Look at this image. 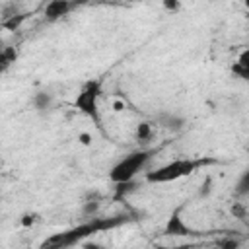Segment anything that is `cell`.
<instances>
[{"label":"cell","instance_id":"3","mask_svg":"<svg viewBox=\"0 0 249 249\" xmlns=\"http://www.w3.org/2000/svg\"><path fill=\"white\" fill-rule=\"evenodd\" d=\"M154 150H138V152H132L128 156H124L123 160H119L111 169H109V179L115 183V185H121V183H130L144 167L146 163L150 161Z\"/></svg>","mask_w":249,"mask_h":249},{"label":"cell","instance_id":"19","mask_svg":"<svg viewBox=\"0 0 249 249\" xmlns=\"http://www.w3.org/2000/svg\"><path fill=\"white\" fill-rule=\"evenodd\" d=\"M156 249H189L187 245H177V247H165V245H160V247H156Z\"/></svg>","mask_w":249,"mask_h":249},{"label":"cell","instance_id":"2","mask_svg":"<svg viewBox=\"0 0 249 249\" xmlns=\"http://www.w3.org/2000/svg\"><path fill=\"white\" fill-rule=\"evenodd\" d=\"M204 163V160H191V158H179V160H171L152 171L146 173V181L148 183H156V185H161V183H173L177 179H183V177H189L191 173H195L200 165Z\"/></svg>","mask_w":249,"mask_h":249},{"label":"cell","instance_id":"12","mask_svg":"<svg viewBox=\"0 0 249 249\" xmlns=\"http://www.w3.org/2000/svg\"><path fill=\"white\" fill-rule=\"evenodd\" d=\"M152 134H154V128H152V124H150L148 121H142V123L136 124L134 136H136L138 142H148V140L152 138Z\"/></svg>","mask_w":249,"mask_h":249},{"label":"cell","instance_id":"20","mask_svg":"<svg viewBox=\"0 0 249 249\" xmlns=\"http://www.w3.org/2000/svg\"><path fill=\"white\" fill-rule=\"evenodd\" d=\"M245 6H247V10H249V2H247V4H245Z\"/></svg>","mask_w":249,"mask_h":249},{"label":"cell","instance_id":"1","mask_svg":"<svg viewBox=\"0 0 249 249\" xmlns=\"http://www.w3.org/2000/svg\"><path fill=\"white\" fill-rule=\"evenodd\" d=\"M121 222H124V218H93L86 224H80L76 228H70V230H64V231H58L54 235H51L49 239H45L41 243V249H68V247H74L76 243L84 241L86 237L101 231V230H107V228H115L119 226Z\"/></svg>","mask_w":249,"mask_h":249},{"label":"cell","instance_id":"5","mask_svg":"<svg viewBox=\"0 0 249 249\" xmlns=\"http://www.w3.org/2000/svg\"><path fill=\"white\" fill-rule=\"evenodd\" d=\"M163 235H169V237H195V235H198V231L193 230L191 226H187V222L181 218L179 210H175L165 222Z\"/></svg>","mask_w":249,"mask_h":249},{"label":"cell","instance_id":"4","mask_svg":"<svg viewBox=\"0 0 249 249\" xmlns=\"http://www.w3.org/2000/svg\"><path fill=\"white\" fill-rule=\"evenodd\" d=\"M99 97H101V84L97 80H89L82 88V91L76 95V99H74V107L82 115L91 119L95 124L101 123V117H99Z\"/></svg>","mask_w":249,"mask_h":249},{"label":"cell","instance_id":"7","mask_svg":"<svg viewBox=\"0 0 249 249\" xmlns=\"http://www.w3.org/2000/svg\"><path fill=\"white\" fill-rule=\"evenodd\" d=\"M231 72H233L237 78L249 82V47H247L245 51L239 53L237 60H235L233 66H231Z\"/></svg>","mask_w":249,"mask_h":249},{"label":"cell","instance_id":"15","mask_svg":"<svg viewBox=\"0 0 249 249\" xmlns=\"http://www.w3.org/2000/svg\"><path fill=\"white\" fill-rule=\"evenodd\" d=\"M35 222H37V216L35 214H23L21 216V224L23 226H33Z\"/></svg>","mask_w":249,"mask_h":249},{"label":"cell","instance_id":"10","mask_svg":"<svg viewBox=\"0 0 249 249\" xmlns=\"http://www.w3.org/2000/svg\"><path fill=\"white\" fill-rule=\"evenodd\" d=\"M25 14H12V16H6L2 18V27L8 29V31H16L23 21H25Z\"/></svg>","mask_w":249,"mask_h":249},{"label":"cell","instance_id":"14","mask_svg":"<svg viewBox=\"0 0 249 249\" xmlns=\"http://www.w3.org/2000/svg\"><path fill=\"white\" fill-rule=\"evenodd\" d=\"M218 249H239V241L233 237H226L218 243Z\"/></svg>","mask_w":249,"mask_h":249},{"label":"cell","instance_id":"17","mask_svg":"<svg viewBox=\"0 0 249 249\" xmlns=\"http://www.w3.org/2000/svg\"><path fill=\"white\" fill-rule=\"evenodd\" d=\"M78 140H80V142H82V144H84V146H88V144H89V142H91V136H89V134H88V132H82V134H80V136H78Z\"/></svg>","mask_w":249,"mask_h":249},{"label":"cell","instance_id":"13","mask_svg":"<svg viewBox=\"0 0 249 249\" xmlns=\"http://www.w3.org/2000/svg\"><path fill=\"white\" fill-rule=\"evenodd\" d=\"M235 195H239V196H245V195H249V167L241 173V177L237 179V183H235Z\"/></svg>","mask_w":249,"mask_h":249},{"label":"cell","instance_id":"6","mask_svg":"<svg viewBox=\"0 0 249 249\" xmlns=\"http://www.w3.org/2000/svg\"><path fill=\"white\" fill-rule=\"evenodd\" d=\"M70 10H72V4L68 0H51L45 6L43 14H45V18L49 21H56V19H62L64 16H68Z\"/></svg>","mask_w":249,"mask_h":249},{"label":"cell","instance_id":"8","mask_svg":"<svg viewBox=\"0 0 249 249\" xmlns=\"http://www.w3.org/2000/svg\"><path fill=\"white\" fill-rule=\"evenodd\" d=\"M33 107L39 111V113H45L53 107V93L49 91H37L33 95Z\"/></svg>","mask_w":249,"mask_h":249},{"label":"cell","instance_id":"11","mask_svg":"<svg viewBox=\"0 0 249 249\" xmlns=\"http://www.w3.org/2000/svg\"><path fill=\"white\" fill-rule=\"evenodd\" d=\"M16 58H18L16 49H14V47H4V49L0 51V66H2V70H8V68L16 62Z\"/></svg>","mask_w":249,"mask_h":249},{"label":"cell","instance_id":"9","mask_svg":"<svg viewBox=\"0 0 249 249\" xmlns=\"http://www.w3.org/2000/svg\"><path fill=\"white\" fill-rule=\"evenodd\" d=\"M160 123H161L163 128H167L171 132H177V130H181L185 126V119L181 115H163L160 119Z\"/></svg>","mask_w":249,"mask_h":249},{"label":"cell","instance_id":"16","mask_svg":"<svg viewBox=\"0 0 249 249\" xmlns=\"http://www.w3.org/2000/svg\"><path fill=\"white\" fill-rule=\"evenodd\" d=\"M97 208H99V204H97V202H93V200H91V202H86V206H84V210H86L88 214H89V212H95Z\"/></svg>","mask_w":249,"mask_h":249},{"label":"cell","instance_id":"18","mask_svg":"<svg viewBox=\"0 0 249 249\" xmlns=\"http://www.w3.org/2000/svg\"><path fill=\"white\" fill-rule=\"evenodd\" d=\"M163 6H165L167 10H177V8H179V4H177V2H163Z\"/></svg>","mask_w":249,"mask_h":249}]
</instances>
